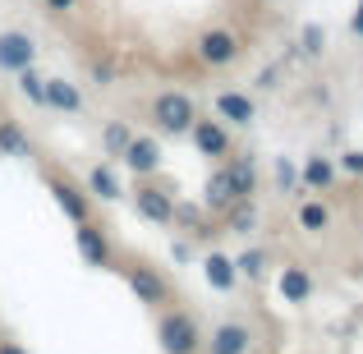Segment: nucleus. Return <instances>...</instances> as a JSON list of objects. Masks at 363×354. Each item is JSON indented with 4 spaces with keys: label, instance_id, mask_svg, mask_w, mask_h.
Masks as SVG:
<instances>
[{
    "label": "nucleus",
    "instance_id": "nucleus-1",
    "mask_svg": "<svg viewBox=\"0 0 363 354\" xmlns=\"http://www.w3.org/2000/svg\"><path fill=\"white\" fill-rule=\"evenodd\" d=\"M157 341H161V350L166 354H198L203 350V331H198V322H194V313H161V322H157Z\"/></svg>",
    "mask_w": 363,
    "mask_h": 354
},
{
    "label": "nucleus",
    "instance_id": "nucleus-2",
    "mask_svg": "<svg viewBox=\"0 0 363 354\" xmlns=\"http://www.w3.org/2000/svg\"><path fill=\"white\" fill-rule=\"evenodd\" d=\"M152 120H157L161 133H189V124L198 120V111L184 92H161V97L152 101Z\"/></svg>",
    "mask_w": 363,
    "mask_h": 354
},
{
    "label": "nucleus",
    "instance_id": "nucleus-3",
    "mask_svg": "<svg viewBox=\"0 0 363 354\" xmlns=\"http://www.w3.org/2000/svg\"><path fill=\"white\" fill-rule=\"evenodd\" d=\"M198 55H203V65H212V70H225V65L240 55V37L225 33V28H207V33L198 37Z\"/></svg>",
    "mask_w": 363,
    "mask_h": 354
},
{
    "label": "nucleus",
    "instance_id": "nucleus-4",
    "mask_svg": "<svg viewBox=\"0 0 363 354\" xmlns=\"http://www.w3.org/2000/svg\"><path fill=\"white\" fill-rule=\"evenodd\" d=\"M133 207H138V216H147V221H157V226L175 221V203H170V194L157 189V184H143L138 194H133Z\"/></svg>",
    "mask_w": 363,
    "mask_h": 354
},
{
    "label": "nucleus",
    "instance_id": "nucleus-5",
    "mask_svg": "<svg viewBox=\"0 0 363 354\" xmlns=\"http://www.w3.org/2000/svg\"><path fill=\"white\" fill-rule=\"evenodd\" d=\"M129 290L138 294V304H152V309L170 299V285L161 281L152 267H143V262H138V267H129Z\"/></svg>",
    "mask_w": 363,
    "mask_h": 354
},
{
    "label": "nucleus",
    "instance_id": "nucleus-6",
    "mask_svg": "<svg viewBox=\"0 0 363 354\" xmlns=\"http://www.w3.org/2000/svg\"><path fill=\"white\" fill-rule=\"evenodd\" d=\"M33 55H37V46H33V37L28 33H0V70H28L33 65Z\"/></svg>",
    "mask_w": 363,
    "mask_h": 354
},
{
    "label": "nucleus",
    "instance_id": "nucleus-7",
    "mask_svg": "<svg viewBox=\"0 0 363 354\" xmlns=\"http://www.w3.org/2000/svg\"><path fill=\"white\" fill-rule=\"evenodd\" d=\"M74 239H79V253H83V262H88V267H106V262H111V239L101 235V226L79 221Z\"/></svg>",
    "mask_w": 363,
    "mask_h": 354
},
{
    "label": "nucleus",
    "instance_id": "nucleus-8",
    "mask_svg": "<svg viewBox=\"0 0 363 354\" xmlns=\"http://www.w3.org/2000/svg\"><path fill=\"white\" fill-rule=\"evenodd\" d=\"M120 157H124V166H129L133 175H152V170L161 166V148H157V138H129Z\"/></svg>",
    "mask_w": 363,
    "mask_h": 354
},
{
    "label": "nucleus",
    "instance_id": "nucleus-9",
    "mask_svg": "<svg viewBox=\"0 0 363 354\" xmlns=\"http://www.w3.org/2000/svg\"><path fill=\"white\" fill-rule=\"evenodd\" d=\"M248 345H253V336L244 322H221L207 341V354H248Z\"/></svg>",
    "mask_w": 363,
    "mask_h": 354
},
{
    "label": "nucleus",
    "instance_id": "nucleus-10",
    "mask_svg": "<svg viewBox=\"0 0 363 354\" xmlns=\"http://www.w3.org/2000/svg\"><path fill=\"white\" fill-rule=\"evenodd\" d=\"M189 133H194V143H198L203 157H225V152H230V133H225L216 120H194Z\"/></svg>",
    "mask_w": 363,
    "mask_h": 354
},
{
    "label": "nucleus",
    "instance_id": "nucleus-11",
    "mask_svg": "<svg viewBox=\"0 0 363 354\" xmlns=\"http://www.w3.org/2000/svg\"><path fill=\"white\" fill-rule=\"evenodd\" d=\"M51 194H55V203H60V212L69 216L74 226L79 221H88V198L79 194L74 184H65V179H51Z\"/></svg>",
    "mask_w": 363,
    "mask_h": 354
},
{
    "label": "nucleus",
    "instance_id": "nucleus-12",
    "mask_svg": "<svg viewBox=\"0 0 363 354\" xmlns=\"http://www.w3.org/2000/svg\"><path fill=\"white\" fill-rule=\"evenodd\" d=\"M216 111L230 124H253V116H257L253 97H244V92H221V97H216Z\"/></svg>",
    "mask_w": 363,
    "mask_h": 354
},
{
    "label": "nucleus",
    "instance_id": "nucleus-13",
    "mask_svg": "<svg viewBox=\"0 0 363 354\" xmlns=\"http://www.w3.org/2000/svg\"><path fill=\"white\" fill-rule=\"evenodd\" d=\"M276 290H281L285 304H303L313 294V281H308V272H303V267H285L281 281H276Z\"/></svg>",
    "mask_w": 363,
    "mask_h": 354
},
{
    "label": "nucleus",
    "instance_id": "nucleus-14",
    "mask_svg": "<svg viewBox=\"0 0 363 354\" xmlns=\"http://www.w3.org/2000/svg\"><path fill=\"white\" fill-rule=\"evenodd\" d=\"M235 198L240 194H235V184H230V166H221L212 179H207V207H212V212H225Z\"/></svg>",
    "mask_w": 363,
    "mask_h": 354
},
{
    "label": "nucleus",
    "instance_id": "nucleus-15",
    "mask_svg": "<svg viewBox=\"0 0 363 354\" xmlns=\"http://www.w3.org/2000/svg\"><path fill=\"white\" fill-rule=\"evenodd\" d=\"M46 106H55V111H79L83 106V97H79V88L74 83H65V79H46Z\"/></svg>",
    "mask_w": 363,
    "mask_h": 354
},
{
    "label": "nucleus",
    "instance_id": "nucleus-16",
    "mask_svg": "<svg viewBox=\"0 0 363 354\" xmlns=\"http://www.w3.org/2000/svg\"><path fill=\"white\" fill-rule=\"evenodd\" d=\"M230 184H235V194H240V198H253V189H257L253 157H235L230 161Z\"/></svg>",
    "mask_w": 363,
    "mask_h": 354
},
{
    "label": "nucleus",
    "instance_id": "nucleus-17",
    "mask_svg": "<svg viewBox=\"0 0 363 354\" xmlns=\"http://www.w3.org/2000/svg\"><path fill=\"white\" fill-rule=\"evenodd\" d=\"M299 226H303V231H313V235H322L331 226V207L318 203V198H308V203L299 207Z\"/></svg>",
    "mask_w": 363,
    "mask_h": 354
},
{
    "label": "nucleus",
    "instance_id": "nucleus-18",
    "mask_svg": "<svg viewBox=\"0 0 363 354\" xmlns=\"http://www.w3.org/2000/svg\"><path fill=\"white\" fill-rule=\"evenodd\" d=\"M225 212H230V231H235V235H248V231L257 226V207H253V198H235Z\"/></svg>",
    "mask_w": 363,
    "mask_h": 354
},
{
    "label": "nucleus",
    "instance_id": "nucleus-19",
    "mask_svg": "<svg viewBox=\"0 0 363 354\" xmlns=\"http://www.w3.org/2000/svg\"><path fill=\"white\" fill-rule=\"evenodd\" d=\"M0 152L5 157H28V138L14 120H0Z\"/></svg>",
    "mask_w": 363,
    "mask_h": 354
},
{
    "label": "nucleus",
    "instance_id": "nucleus-20",
    "mask_svg": "<svg viewBox=\"0 0 363 354\" xmlns=\"http://www.w3.org/2000/svg\"><path fill=\"white\" fill-rule=\"evenodd\" d=\"M207 281H212L216 290H230V285H235V262L221 258V253H212V258H207Z\"/></svg>",
    "mask_w": 363,
    "mask_h": 354
},
{
    "label": "nucleus",
    "instance_id": "nucleus-21",
    "mask_svg": "<svg viewBox=\"0 0 363 354\" xmlns=\"http://www.w3.org/2000/svg\"><path fill=\"white\" fill-rule=\"evenodd\" d=\"M88 189H92V194H101V198H120L116 170H111V166H92V175H88Z\"/></svg>",
    "mask_w": 363,
    "mask_h": 354
},
{
    "label": "nucleus",
    "instance_id": "nucleus-22",
    "mask_svg": "<svg viewBox=\"0 0 363 354\" xmlns=\"http://www.w3.org/2000/svg\"><path fill=\"white\" fill-rule=\"evenodd\" d=\"M303 184H308V189H327L331 184V161L327 157H308V166H303Z\"/></svg>",
    "mask_w": 363,
    "mask_h": 354
},
{
    "label": "nucleus",
    "instance_id": "nucleus-23",
    "mask_svg": "<svg viewBox=\"0 0 363 354\" xmlns=\"http://www.w3.org/2000/svg\"><path fill=\"white\" fill-rule=\"evenodd\" d=\"M18 88H23V97H33V101L46 97V79H37L33 65H28V70H18Z\"/></svg>",
    "mask_w": 363,
    "mask_h": 354
},
{
    "label": "nucleus",
    "instance_id": "nucleus-24",
    "mask_svg": "<svg viewBox=\"0 0 363 354\" xmlns=\"http://www.w3.org/2000/svg\"><path fill=\"white\" fill-rule=\"evenodd\" d=\"M235 267H240L248 281H257V276H262V253H257V248H248V253L235 258Z\"/></svg>",
    "mask_w": 363,
    "mask_h": 354
},
{
    "label": "nucleus",
    "instance_id": "nucleus-25",
    "mask_svg": "<svg viewBox=\"0 0 363 354\" xmlns=\"http://www.w3.org/2000/svg\"><path fill=\"white\" fill-rule=\"evenodd\" d=\"M129 138H133V133L124 129V124H111V129H106V152H111V157H120V152H124V143H129Z\"/></svg>",
    "mask_w": 363,
    "mask_h": 354
},
{
    "label": "nucleus",
    "instance_id": "nucleus-26",
    "mask_svg": "<svg viewBox=\"0 0 363 354\" xmlns=\"http://www.w3.org/2000/svg\"><path fill=\"white\" fill-rule=\"evenodd\" d=\"M276 179H281V184H285V189H290V184H294V166H290V161H285V157H281V161H276Z\"/></svg>",
    "mask_w": 363,
    "mask_h": 354
},
{
    "label": "nucleus",
    "instance_id": "nucleus-27",
    "mask_svg": "<svg viewBox=\"0 0 363 354\" xmlns=\"http://www.w3.org/2000/svg\"><path fill=\"white\" fill-rule=\"evenodd\" d=\"M345 170L350 175H363V152H345Z\"/></svg>",
    "mask_w": 363,
    "mask_h": 354
},
{
    "label": "nucleus",
    "instance_id": "nucleus-28",
    "mask_svg": "<svg viewBox=\"0 0 363 354\" xmlns=\"http://www.w3.org/2000/svg\"><path fill=\"white\" fill-rule=\"evenodd\" d=\"M0 354H28L23 345H14V341H0Z\"/></svg>",
    "mask_w": 363,
    "mask_h": 354
},
{
    "label": "nucleus",
    "instance_id": "nucleus-29",
    "mask_svg": "<svg viewBox=\"0 0 363 354\" xmlns=\"http://www.w3.org/2000/svg\"><path fill=\"white\" fill-rule=\"evenodd\" d=\"M350 28H354V33H363V0H359V9H354V18H350Z\"/></svg>",
    "mask_w": 363,
    "mask_h": 354
},
{
    "label": "nucleus",
    "instance_id": "nucleus-30",
    "mask_svg": "<svg viewBox=\"0 0 363 354\" xmlns=\"http://www.w3.org/2000/svg\"><path fill=\"white\" fill-rule=\"evenodd\" d=\"M51 9H74V0H46Z\"/></svg>",
    "mask_w": 363,
    "mask_h": 354
}]
</instances>
